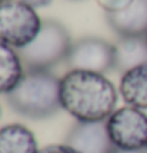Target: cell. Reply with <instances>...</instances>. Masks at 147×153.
Instances as JSON below:
<instances>
[{"label":"cell","mask_w":147,"mask_h":153,"mask_svg":"<svg viewBox=\"0 0 147 153\" xmlns=\"http://www.w3.org/2000/svg\"><path fill=\"white\" fill-rule=\"evenodd\" d=\"M117 90L100 73L71 70L60 79V104L78 122H104L116 111Z\"/></svg>","instance_id":"6da1fadb"},{"label":"cell","mask_w":147,"mask_h":153,"mask_svg":"<svg viewBox=\"0 0 147 153\" xmlns=\"http://www.w3.org/2000/svg\"><path fill=\"white\" fill-rule=\"evenodd\" d=\"M8 103L21 115L48 118L62 109L60 81L49 71H25L8 93Z\"/></svg>","instance_id":"7a4b0ae2"},{"label":"cell","mask_w":147,"mask_h":153,"mask_svg":"<svg viewBox=\"0 0 147 153\" xmlns=\"http://www.w3.org/2000/svg\"><path fill=\"white\" fill-rule=\"evenodd\" d=\"M73 46L68 30L57 21H43L35 39L18 49L25 71H49V68L66 60Z\"/></svg>","instance_id":"3957f363"},{"label":"cell","mask_w":147,"mask_h":153,"mask_svg":"<svg viewBox=\"0 0 147 153\" xmlns=\"http://www.w3.org/2000/svg\"><path fill=\"white\" fill-rule=\"evenodd\" d=\"M41 19L29 3L22 0L0 2V41L14 49L30 44L41 29Z\"/></svg>","instance_id":"277c9868"},{"label":"cell","mask_w":147,"mask_h":153,"mask_svg":"<svg viewBox=\"0 0 147 153\" xmlns=\"http://www.w3.org/2000/svg\"><path fill=\"white\" fill-rule=\"evenodd\" d=\"M106 126L116 149H147V114L141 109L131 106L116 109L109 115Z\"/></svg>","instance_id":"5b68a950"},{"label":"cell","mask_w":147,"mask_h":153,"mask_svg":"<svg viewBox=\"0 0 147 153\" xmlns=\"http://www.w3.org/2000/svg\"><path fill=\"white\" fill-rule=\"evenodd\" d=\"M65 63L70 71L79 70L104 74L114 68V44L93 36L78 39L73 43Z\"/></svg>","instance_id":"8992f818"},{"label":"cell","mask_w":147,"mask_h":153,"mask_svg":"<svg viewBox=\"0 0 147 153\" xmlns=\"http://www.w3.org/2000/svg\"><path fill=\"white\" fill-rule=\"evenodd\" d=\"M65 144L79 153H114L106 122H78L65 137Z\"/></svg>","instance_id":"52a82bcc"},{"label":"cell","mask_w":147,"mask_h":153,"mask_svg":"<svg viewBox=\"0 0 147 153\" xmlns=\"http://www.w3.org/2000/svg\"><path fill=\"white\" fill-rule=\"evenodd\" d=\"M106 21L120 36L147 35V0H133L127 8L106 13Z\"/></svg>","instance_id":"ba28073f"},{"label":"cell","mask_w":147,"mask_h":153,"mask_svg":"<svg viewBox=\"0 0 147 153\" xmlns=\"http://www.w3.org/2000/svg\"><path fill=\"white\" fill-rule=\"evenodd\" d=\"M147 63V36H120L114 44V70L125 74Z\"/></svg>","instance_id":"9c48e42d"},{"label":"cell","mask_w":147,"mask_h":153,"mask_svg":"<svg viewBox=\"0 0 147 153\" xmlns=\"http://www.w3.org/2000/svg\"><path fill=\"white\" fill-rule=\"evenodd\" d=\"M119 92L128 106L147 109V63L122 74Z\"/></svg>","instance_id":"30bf717a"},{"label":"cell","mask_w":147,"mask_h":153,"mask_svg":"<svg viewBox=\"0 0 147 153\" xmlns=\"http://www.w3.org/2000/svg\"><path fill=\"white\" fill-rule=\"evenodd\" d=\"M33 133L24 125L10 123L0 129V153H38Z\"/></svg>","instance_id":"8fae6325"},{"label":"cell","mask_w":147,"mask_h":153,"mask_svg":"<svg viewBox=\"0 0 147 153\" xmlns=\"http://www.w3.org/2000/svg\"><path fill=\"white\" fill-rule=\"evenodd\" d=\"M24 65L18 49L0 41V95L10 93L24 76Z\"/></svg>","instance_id":"7c38bea8"},{"label":"cell","mask_w":147,"mask_h":153,"mask_svg":"<svg viewBox=\"0 0 147 153\" xmlns=\"http://www.w3.org/2000/svg\"><path fill=\"white\" fill-rule=\"evenodd\" d=\"M98 2L106 10V13H112V11H120L127 8L133 0H98Z\"/></svg>","instance_id":"4fadbf2b"},{"label":"cell","mask_w":147,"mask_h":153,"mask_svg":"<svg viewBox=\"0 0 147 153\" xmlns=\"http://www.w3.org/2000/svg\"><path fill=\"white\" fill-rule=\"evenodd\" d=\"M38 153H79V152L75 150L73 147L66 145V144H54V145L44 147Z\"/></svg>","instance_id":"5bb4252c"},{"label":"cell","mask_w":147,"mask_h":153,"mask_svg":"<svg viewBox=\"0 0 147 153\" xmlns=\"http://www.w3.org/2000/svg\"><path fill=\"white\" fill-rule=\"evenodd\" d=\"M22 2L29 3L33 8H40V7H46V5H49L52 0H22Z\"/></svg>","instance_id":"9a60e30c"},{"label":"cell","mask_w":147,"mask_h":153,"mask_svg":"<svg viewBox=\"0 0 147 153\" xmlns=\"http://www.w3.org/2000/svg\"><path fill=\"white\" fill-rule=\"evenodd\" d=\"M114 153H147V149H139V150H119V149H116Z\"/></svg>","instance_id":"2e32d148"},{"label":"cell","mask_w":147,"mask_h":153,"mask_svg":"<svg viewBox=\"0 0 147 153\" xmlns=\"http://www.w3.org/2000/svg\"><path fill=\"white\" fill-rule=\"evenodd\" d=\"M0 115H2V107H0Z\"/></svg>","instance_id":"e0dca14e"},{"label":"cell","mask_w":147,"mask_h":153,"mask_svg":"<svg viewBox=\"0 0 147 153\" xmlns=\"http://www.w3.org/2000/svg\"><path fill=\"white\" fill-rule=\"evenodd\" d=\"M0 2H2V0H0Z\"/></svg>","instance_id":"ac0fdd59"},{"label":"cell","mask_w":147,"mask_h":153,"mask_svg":"<svg viewBox=\"0 0 147 153\" xmlns=\"http://www.w3.org/2000/svg\"><path fill=\"white\" fill-rule=\"evenodd\" d=\"M146 36H147V35H146Z\"/></svg>","instance_id":"d6986e66"}]
</instances>
